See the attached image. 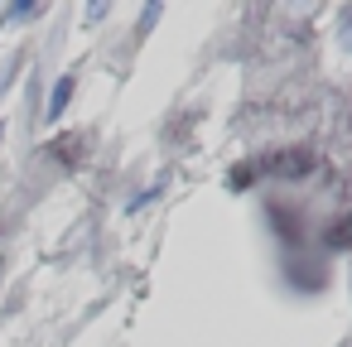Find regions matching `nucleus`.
Returning a JSON list of instances; mask_svg holds the SVG:
<instances>
[{"mask_svg": "<svg viewBox=\"0 0 352 347\" xmlns=\"http://www.w3.org/2000/svg\"><path fill=\"white\" fill-rule=\"evenodd\" d=\"M73 87H78V82H73V73H68V78H58L54 97H49V121H58V116H63V107L73 102Z\"/></svg>", "mask_w": 352, "mask_h": 347, "instance_id": "f257e3e1", "label": "nucleus"}, {"mask_svg": "<svg viewBox=\"0 0 352 347\" xmlns=\"http://www.w3.org/2000/svg\"><path fill=\"white\" fill-rule=\"evenodd\" d=\"M107 10H111V5H92V10H87L82 20H87V25H97V20H107Z\"/></svg>", "mask_w": 352, "mask_h": 347, "instance_id": "20e7f679", "label": "nucleus"}, {"mask_svg": "<svg viewBox=\"0 0 352 347\" xmlns=\"http://www.w3.org/2000/svg\"><path fill=\"white\" fill-rule=\"evenodd\" d=\"M328 246H333V251H347V246H352V212H342V217L328 227Z\"/></svg>", "mask_w": 352, "mask_h": 347, "instance_id": "f03ea898", "label": "nucleus"}, {"mask_svg": "<svg viewBox=\"0 0 352 347\" xmlns=\"http://www.w3.org/2000/svg\"><path fill=\"white\" fill-rule=\"evenodd\" d=\"M34 15H39V5L30 0V5H15V10H6V15H0V25H20V20H34Z\"/></svg>", "mask_w": 352, "mask_h": 347, "instance_id": "7ed1b4c3", "label": "nucleus"}]
</instances>
